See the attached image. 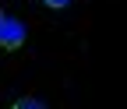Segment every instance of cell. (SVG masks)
Returning <instances> with one entry per match:
<instances>
[{
  "mask_svg": "<svg viewBox=\"0 0 127 109\" xmlns=\"http://www.w3.org/2000/svg\"><path fill=\"white\" fill-rule=\"evenodd\" d=\"M25 35H28L25 21H18V18H4V25H0V46H4V49H18V46L25 42Z\"/></svg>",
  "mask_w": 127,
  "mask_h": 109,
  "instance_id": "obj_1",
  "label": "cell"
},
{
  "mask_svg": "<svg viewBox=\"0 0 127 109\" xmlns=\"http://www.w3.org/2000/svg\"><path fill=\"white\" fill-rule=\"evenodd\" d=\"M11 109H46L39 99H32V95H25V99H18V102H14Z\"/></svg>",
  "mask_w": 127,
  "mask_h": 109,
  "instance_id": "obj_2",
  "label": "cell"
},
{
  "mask_svg": "<svg viewBox=\"0 0 127 109\" xmlns=\"http://www.w3.org/2000/svg\"><path fill=\"white\" fill-rule=\"evenodd\" d=\"M42 4H46V7H67L71 0H42Z\"/></svg>",
  "mask_w": 127,
  "mask_h": 109,
  "instance_id": "obj_3",
  "label": "cell"
},
{
  "mask_svg": "<svg viewBox=\"0 0 127 109\" xmlns=\"http://www.w3.org/2000/svg\"><path fill=\"white\" fill-rule=\"evenodd\" d=\"M0 25H4V11H0Z\"/></svg>",
  "mask_w": 127,
  "mask_h": 109,
  "instance_id": "obj_4",
  "label": "cell"
}]
</instances>
